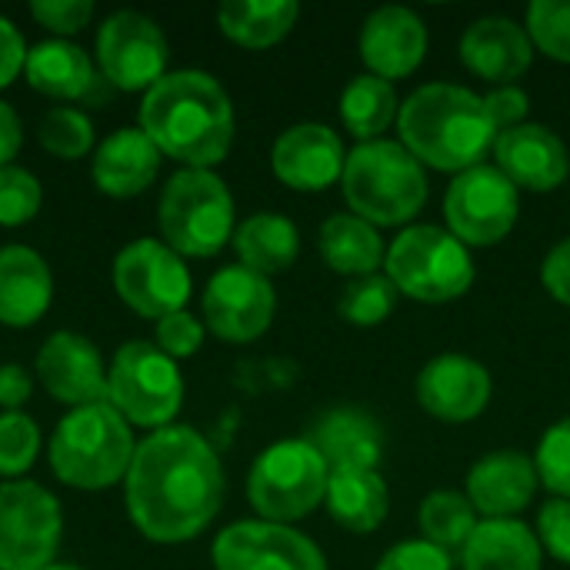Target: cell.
Instances as JSON below:
<instances>
[{
    "mask_svg": "<svg viewBox=\"0 0 570 570\" xmlns=\"http://www.w3.org/2000/svg\"><path fill=\"white\" fill-rule=\"evenodd\" d=\"M37 137L47 154L60 160H77L94 147V124L77 107H53L50 114H43Z\"/></svg>",
    "mask_w": 570,
    "mask_h": 570,
    "instance_id": "35",
    "label": "cell"
},
{
    "mask_svg": "<svg viewBox=\"0 0 570 570\" xmlns=\"http://www.w3.org/2000/svg\"><path fill=\"white\" fill-rule=\"evenodd\" d=\"M63 514L33 481L0 484V570H47L60 551Z\"/></svg>",
    "mask_w": 570,
    "mask_h": 570,
    "instance_id": "10",
    "label": "cell"
},
{
    "mask_svg": "<svg viewBox=\"0 0 570 570\" xmlns=\"http://www.w3.org/2000/svg\"><path fill=\"white\" fill-rule=\"evenodd\" d=\"M40 454V428L23 411L0 414V474L20 478Z\"/></svg>",
    "mask_w": 570,
    "mask_h": 570,
    "instance_id": "36",
    "label": "cell"
},
{
    "mask_svg": "<svg viewBox=\"0 0 570 570\" xmlns=\"http://www.w3.org/2000/svg\"><path fill=\"white\" fill-rule=\"evenodd\" d=\"M538 468L521 451H494L468 474V501L488 521H511L538 494Z\"/></svg>",
    "mask_w": 570,
    "mask_h": 570,
    "instance_id": "21",
    "label": "cell"
},
{
    "mask_svg": "<svg viewBox=\"0 0 570 570\" xmlns=\"http://www.w3.org/2000/svg\"><path fill=\"white\" fill-rule=\"evenodd\" d=\"M23 63H27L23 37H20V30H17L10 20L0 13V90L10 87V83L20 77Z\"/></svg>",
    "mask_w": 570,
    "mask_h": 570,
    "instance_id": "45",
    "label": "cell"
},
{
    "mask_svg": "<svg viewBox=\"0 0 570 570\" xmlns=\"http://www.w3.org/2000/svg\"><path fill=\"white\" fill-rule=\"evenodd\" d=\"M23 73L33 90L53 100H83L100 83L90 57L70 40H43L30 47Z\"/></svg>",
    "mask_w": 570,
    "mask_h": 570,
    "instance_id": "26",
    "label": "cell"
},
{
    "mask_svg": "<svg viewBox=\"0 0 570 570\" xmlns=\"http://www.w3.org/2000/svg\"><path fill=\"white\" fill-rule=\"evenodd\" d=\"M478 528V511L474 504L458 494V491H434L421 504V531L424 541L438 548H464L468 538Z\"/></svg>",
    "mask_w": 570,
    "mask_h": 570,
    "instance_id": "33",
    "label": "cell"
},
{
    "mask_svg": "<svg viewBox=\"0 0 570 570\" xmlns=\"http://www.w3.org/2000/svg\"><path fill=\"white\" fill-rule=\"evenodd\" d=\"M160 157L164 154L140 127H120L94 150L90 174L100 194L127 200L154 184L160 170Z\"/></svg>",
    "mask_w": 570,
    "mask_h": 570,
    "instance_id": "23",
    "label": "cell"
},
{
    "mask_svg": "<svg viewBox=\"0 0 570 570\" xmlns=\"http://www.w3.org/2000/svg\"><path fill=\"white\" fill-rule=\"evenodd\" d=\"M327 481L331 468L307 438L277 441L254 461L247 478V498L264 521L291 524L324 504Z\"/></svg>",
    "mask_w": 570,
    "mask_h": 570,
    "instance_id": "9",
    "label": "cell"
},
{
    "mask_svg": "<svg viewBox=\"0 0 570 570\" xmlns=\"http://www.w3.org/2000/svg\"><path fill=\"white\" fill-rule=\"evenodd\" d=\"M40 204H43V187L30 170L17 164L0 167V227L30 224L40 214Z\"/></svg>",
    "mask_w": 570,
    "mask_h": 570,
    "instance_id": "37",
    "label": "cell"
},
{
    "mask_svg": "<svg viewBox=\"0 0 570 570\" xmlns=\"http://www.w3.org/2000/svg\"><path fill=\"white\" fill-rule=\"evenodd\" d=\"M324 504L341 528H347L354 534H371L384 524L391 498H387V484L377 471L344 468V471H331Z\"/></svg>",
    "mask_w": 570,
    "mask_h": 570,
    "instance_id": "27",
    "label": "cell"
},
{
    "mask_svg": "<svg viewBox=\"0 0 570 570\" xmlns=\"http://www.w3.org/2000/svg\"><path fill=\"white\" fill-rule=\"evenodd\" d=\"M538 541L548 548L551 558H558L561 564H570V501L558 498L548 501L538 514Z\"/></svg>",
    "mask_w": 570,
    "mask_h": 570,
    "instance_id": "42",
    "label": "cell"
},
{
    "mask_svg": "<svg viewBox=\"0 0 570 570\" xmlns=\"http://www.w3.org/2000/svg\"><path fill=\"white\" fill-rule=\"evenodd\" d=\"M491 374L484 364L464 357V354H441L424 364L417 374V401L421 407L451 424H464L484 414L491 404Z\"/></svg>",
    "mask_w": 570,
    "mask_h": 570,
    "instance_id": "17",
    "label": "cell"
},
{
    "mask_svg": "<svg viewBox=\"0 0 570 570\" xmlns=\"http://www.w3.org/2000/svg\"><path fill=\"white\" fill-rule=\"evenodd\" d=\"M140 130L164 157L210 170L230 154L234 107L227 90L204 70L164 73L140 104Z\"/></svg>",
    "mask_w": 570,
    "mask_h": 570,
    "instance_id": "2",
    "label": "cell"
},
{
    "mask_svg": "<svg viewBox=\"0 0 570 570\" xmlns=\"http://www.w3.org/2000/svg\"><path fill=\"white\" fill-rule=\"evenodd\" d=\"M33 394V374L23 364H0V407L20 411Z\"/></svg>",
    "mask_w": 570,
    "mask_h": 570,
    "instance_id": "47",
    "label": "cell"
},
{
    "mask_svg": "<svg viewBox=\"0 0 570 570\" xmlns=\"http://www.w3.org/2000/svg\"><path fill=\"white\" fill-rule=\"evenodd\" d=\"M107 404L134 428H170L184 404L177 361L150 341H127L107 367Z\"/></svg>",
    "mask_w": 570,
    "mask_h": 570,
    "instance_id": "8",
    "label": "cell"
},
{
    "mask_svg": "<svg viewBox=\"0 0 570 570\" xmlns=\"http://www.w3.org/2000/svg\"><path fill=\"white\" fill-rule=\"evenodd\" d=\"M484 107H488V117H491L494 130L504 134L511 127H521V120L531 110V100L518 83H501L491 94H484Z\"/></svg>",
    "mask_w": 570,
    "mask_h": 570,
    "instance_id": "44",
    "label": "cell"
},
{
    "mask_svg": "<svg viewBox=\"0 0 570 570\" xmlns=\"http://www.w3.org/2000/svg\"><path fill=\"white\" fill-rule=\"evenodd\" d=\"M127 514L154 544L194 541L224 504V468L194 428L150 431L124 478Z\"/></svg>",
    "mask_w": 570,
    "mask_h": 570,
    "instance_id": "1",
    "label": "cell"
},
{
    "mask_svg": "<svg viewBox=\"0 0 570 570\" xmlns=\"http://www.w3.org/2000/svg\"><path fill=\"white\" fill-rule=\"evenodd\" d=\"M401 144L428 167L464 174L484 160L498 130L484 97L458 83H424L397 110Z\"/></svg>",
    "mask_w": 570,
    "mask_h": 570,
    "instance_id": "3",
    "label": "cell"
},
{
    "mask_svg": "<svg viewBox=\"0 0 570 570\" xmlns=\"http://www.w3.org/2000/svg\"><path fill=\"white\" fill-rule=\"evenodd\" d=\"M130 424L104 401L73 407L50 438V471L77 491H104L127 478L134 461Z\"/></svg>",
    "mask_w": 570,
    "mask_h": 570,
    "instance_id": "4",
    "label": "cell"
},
{
    "mask_svg": "<svg viewBox=\"0 0 570 570\" xmlns=\"http://www.w3.org/2000/svg\"><path fill=\"white\" fill-rule=\"evenodd\" d=\"M498 170L528 190H558L568 180L570 157L564 140L544 124H521L494 140Z\"/></svg>",
    "mask_w": 570,
    "mask_h": 570,
    "instance_id": "18",
    "label": "cell"
},
{
    "mask_svg": "<svg viewBox=\"0 0 570 570\" xmlns=\"http://www.w3.org/2000/svg\"><path fill=\"white\" fill-rule=\"evenodd\" d=\"M160 234L180 257H214L234 240V197L214 170H177L157 207Z\"/></svg>",
    "mask_w": 570,
    "mask_h": 570,
    "instance_id": "6",
    "label": "cell"
},
{
    "mask_svg": "<svg viewBox=\"0 0 570 570\" xmlns=\"http://www.w3.org/2000/svg\"><path fill=\"white\" fill-rule=\"evenodd\" d=\"M387 277L397 294L421 304H448L471 291L474 264L468 247L434 224H414L387 247Z\"/></svg>",
    "mask_w": 570,
    "mask_h": 570,
    "instance_id": "7",
    "label": "cell"
},
{
    "mask_svg": "<svg viewBox=\"0 0 570 570\" xmlns=\"http://www.w3.org/2000/svg\"><path fill=\"white\" fill-rule=\"evenodd\" d=\"M23 147V127L20 117L10 104L0 100V167H10V160L20 154Z\"/></svg>",
    "mask_w": 570,
    "mask_h": 570,
    "instance_id": "48",
    "label": "cell"
},
{
    "mask_svg": "<svg viewBox=\"0 0 570 570\" xmlns=\"http://www.w3.org/2000/svg\"><path fill=\"white\" fill-rule=\"evenodd\" d=\"M464 570H541V541L521 521H481L464 544Z\"/></svg>",
    "mask_w": 570,
    "mask_h": 570,
    "instance_id": "28",
    "label": "cell"
},
{
    "mask_svg": "<svg viewBox=\"0 0 570 570\" xmlns=\"http://www.w3.org/2000/svg\"><path fill=\"white\" fill-rule=\"evenodd\" d=\"M297 17L301 7L294 0H230L217 10L224 37L250 50H264L284 40Z\"/></svg>",
    "mask_w": 570,
    "mask_h": 570,
    "instance_id": "31",
    "label": "cell"
},
{
    "mask_svg": "<svg viewBox=\"0 0 570 570\" xmlns=\"http://www.w3.org/2000/svg\"><path fill=\"white\" fill-rule=\"evenodd\" d=\"M204 331H207V327H204L194 314L177 311V314L157 321V337H154V344H157L167 357L184 361V357H194V354L200 351Z\"/></svg>",
    "mask_w": 570,
    "mask_h": 570,
    "instance_id": "40",
    "label": "cell"
},
{
    "mask_svg": "<svg viewBox=\"0 0 570 570\" xmlns=\"http://www.w3.org/2000/svg\"><path fill=\"white\" fill-rule=\"evenodd\" d=\"M397 94L391 87V80L374 77V73H361L354 77L344 94H341V117L344 127L361 140H377L397 117Z\"/></svg>",
    "mask_w": 570,
    "mask_h": 570,
    "instance_id": "32",
    "label": "cell"
},
{
    "mask_svg": "<svg viewBox=\"0 0 570 570\" xmlns=\"http://www.w3.org/2000/svg\"><path fill=\"white\" fill-rule=\"evenodd\" d=\"M33 20L60 37H70L77 30H83L94 17V3L90 0H37L30 7Z\"/></svg>",
    "mask_w": 570,
    "mask_h": 570,
    "instance_id": "41",
    "label": "cell"
},
{
    "mask_svg": "<svg viewBox=\"0 0 570 570\" xmlns=\"http://www.w3.org/2000/svg\"><path fill=\"white\" fill-rule=\"evenodd\" d=\"M317 247L327 267H334L337 274H351V277H371L387 257L377 227L361 220L357 214L327 217L321 224Z\"/></svg>",
    "mask_w": 570,
    "mask_h": 570,
    "instance_id": "29",
    "label": "cell"
},
{
    "mask_svg": "<svg viewBox=\"0 0 570 570\" xmlns=\"http://www.w3.org/2000/svg\"><path fill=\"white\" fill-rule=\"evenodd\" d=\"M53 301V274L47 261L23 244L0 247V324L33 327Z\"/></svg>",
    "mask_w": 570,
    "mask_h": 570,
    "instance_id": "24",
    "label": "cell"
},
{
    "mask_svg": "<svg viewBox=\"0 0 570 570\" xmlns=\"http://www.w3.org/2000/svg\"><path fill=\"white\" fill-rule=\"evenodd\" d=\"M37 377L43 391L67 407L107 401V367L94 341L73 331H57L37 351Z\"/></svg>",
    "mask_w": 570,
    "mask_h": 570,
    "instance_id": "16",
    "label": "cell"
},
{
    "mask_svg": "<svg viewBox=\"0 0 570 570\" xmlns=\"http://www.w3.org/2000/svg\"><path fill=\"white\" fill-rule=\"evenodd\" d=\"M528 33L551 60L570 63V0H534L528 7Z\"/></svg>",
    "mask_w": 570,
    "mask_h": 570,
    "instance_id": "38",
    "label": "cell"
},
{
    "mask_svg": "<svg viewBox=\"0 0 570 570\" xmlns=\"http://www.w3.org/2000/svg\"><path fill=\"white\" fill-rule=\"evenodd\" d=\"M428 53V27L407 7H381L361 27V57L374 77L397 80L421 67Z\"/></svg>",
    "mask_w": 570,
    "mask_h": 570,
    "instance_id": "20",
    "label": "cell"
},
{
    "mask_svg": "<svg viewBox=\"0 0 570 570\" xmlns=\"http://www.w3.org/2000/svg\"><path fill=\"white\" fill-rule=\"evenodd\" d=\"M377 570H451V554L431 541H404L381 558Z\"/></svg>",
    "mask_w": 570,
    "mask_h": 570,
    "instance_id": "43",
    "label": "cell"
},
{
    "mask_svg": "<svg viewBox=\"0 0 570 570\" xmlns=\"http://www.w3.org/2000/svg\"><path fill=\"white\" fill-rule=\"evenodd\" d=\"M204 327L230 344L257 341L277 311V297L267 277L234 264L217 271L204 287Z\"/></svg>",
    "mask_w": 570,
    "mask_h": 570,
    "instance_id": "14",
    "label": "cell"
},
{
    "mask_svg": "<svg viewBox=\"0 0 570 570\" xmlns=\"http://www.w3.org/2000/svg\"><path fill=\"white\" fill-rule=\"evenodd\" d=\"M234 250L240 257V267H247L261 277H271V274L287 271L297 261L301 234L287 217L264 210V214L247 217L234 230Z\"/></svg>",
    "mask_w": 570,
    "mask_h": 570,
    "instance_id": "30",
    "label": "cell"
},
{
    "mask_svg": "<svg viewBox=\"0 0 570 570\" xmlns=\"http://www.w3.org/2000/svg\"><path fill=\"white\" fill-rule=\"evenodd\" d=\"M214 570H327L321 548L287 524L237 521L214 541Z\"/></svg>",
    "mask_w": 570,
    "mask_h": 570,
    "instance_id": "15",
    "label": "cell"
},
{
    "mask_svg": "<svg viewBox=\"0 0 570 570\" xmlns=\"http://www.w3.org/2000/svg\"><path fill=\"white\" fill-rule=\"evenodd\" d=\"M47 570H83V568H73V564H50Z\"/></svg>",
    "mask_w": 570,
    "mask_h": 570,
    "instance_id": "49",
    "label": "cell"
},
{
    "mask_svg": "<svg viewBox=\"0 0 570 570\" xmlns=\"http://www.w3.org/2000/svg\"><path fill=\"white\" fill-rule=\"evenodd\" d=\"M394 304H397V287L391 284V277L371 274V277H357L344 287L337 311L354 327H374L391 317Z\"/></svg>",
    "mask_w": 570,
    "mask_h": 570,
    "instance_id": "34",
    "label": "cell"
},
{
    "mask_svg": "<svg viewBox=\"0 0 570 570\" xmlns=\"http://www.w3.org/2000/svg\"><path fill=\"white\" fill-rule=\"evenodd\" d=\"M538 478L548 491L561 494L570 501V417L558 421L538 444L534 458Z\"/></svg>",
    "mask_w": 570,
    "mask_h": 570,
    "instance_id": "39",
    "label": "cell"
},
{
    "mask_svg": "<svg viewBox=\"0 0 570 570\" xmlns=\"http://www.w3.org/2000/svg\"><path fill=\"white\" fill-rule=\"evenodd\" d=\"M461 60L484 80L511 83L528 73L534 60V40L528 27L511 17H481L461 37Z\"/></svg>",
    "mask_w": 570,
    "mask_h": 570,
    "instance_id": "22",
    "label": "cell"
},
{
    "mask_svg": "<svg viewBox=\"0 0 570 570\" xmlns=\"http://www.w3.org/2000/svg\"><path fill=\"white\" fill-rule=\"evenodd\" d=\"M341 180L351 210L374 227L407 224L428 204V174L421 160L394 140L357 144L344 160Z\"/></svg>",
    "mask_w": 570,
    "mask_h": 570,
    "instance_id": "5",
    "label": "cell"
},
{
    "mask_svg": "<svg viewBox=\"0 0 570 570\" xmlns=\"http://www.w3.org/2000/svg\"><path fill=\"white\" fill-rule=\"evenodd\" d=\"M541 281L554 301L570 307V237L551 247V254L544 257V267H541Z\"/></svg>",
    "mask_w": 570,
    "mask_h": 570,
    "instance_id": "46",
    "label": "cell"
},
{
    "mask_svg": "<svg viewBox=\"0 0 570 570\" xmlns=\"http://www.w3.org/2000/svg\"><path fill=\"white\" fill-rule=\"evenodd\" d=\"M167 37L140 10H117L97 30V67L114 90H150L167 73Z\"/></svg>",
    "mask_w": 570,
    "mask_h": 570,
    "instance_id": "13",
    "label": "cell"
},
{
    "mask_svg": "<svg viewBox=\"0 0 570 570\" xmlns=\"http://www.w3.org/2000/svg\"><path fill=\"white\" fill-rule=\"evenodd\" d=\"M444 214L451 224V234L461 244L488 247L504 240L521 214L518 187L491 164H478L464 174H458L444 197Z\"/></svg>",
    "mask_w": 570,
    "mask_h": 570,
    "instance_id": "12",
    "label": "cell"
},
{
    "mask_svg": "<svg viewBox=\"0 0 570 570\" xmlns=\"http://www.w3.org/2000/svg\"><path fill=\"white\" fill-rule=\"evenodd\" d=\"M114 291L134 314L160 321L184 311L190 297V271L177 250L154 237H140L117 254Z\"/></svg>",
    "mask_w": 570,
    "mask_h": 570,
    "instance_id": "11",
    "label": "cell"
},
{
    "mask_svg": "<svg viewBox=\"0 0 570 570\" xmlns=\"http://www.w3.org/2000/svg\"><path fill=\"white\" fill-rule=\"evenodd\" d=\"M344 144L324 124H294L287 127L274 150L271 167L277 180L294 190H324L337 177H344Z\"/></svg>",
    "mask_w": 570,
    "mask_h": 570,
    "instance_id": "19",
    "label": "cell"
},
{
    "mask_svg": "<svg viewBox=\"0 0 570 570\" xmlns=\"http://www.w3.org/2000/svg\"><path fill=\"white\" fill-rule=\"evenodd\" d=\"M317 454L327 461L331 471H344V468H371L377 471L381 458H384V434L377 428V421L367 411L357 407H334L327 411L311 438H307Z\"/></svg>",
    "mask_w": 570,
    "mask_h": 570,
    "instance_id": "25",
    "label": "cell"
}]
</instances>
